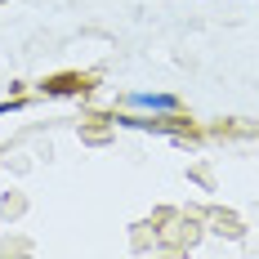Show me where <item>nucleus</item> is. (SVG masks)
<instances>
[{"instance_id":"nucleus-1","label":"nucleus","mask_w":259,"mask_h":259,"mask_svg":"<svg viewBox=\"0 0 259 259\" xmlns=\"http://www.w3.org/2000/svg\"><path fill=\"white\" fill-rule=\"evenodd\" d=\"M130 107H152V112H179L175 94H130Z\"/></svg>"}]
</instances>
